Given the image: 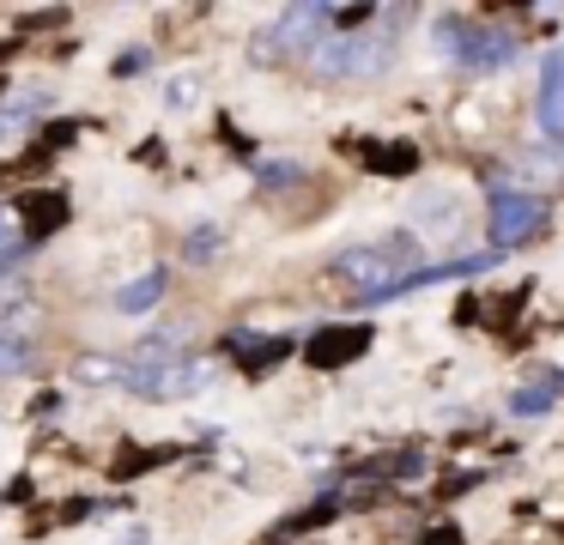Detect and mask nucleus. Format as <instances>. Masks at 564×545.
<instances>
[{"mask_svg": "<svg viewBox=\"0 0 564 545\" xmlns=\"http://www.w3.org/2000/svg\"><path fill=\"white\" fill-rule=\"evenodd\" d=\"M334 273L358 291V303H389V297H401V285L419 273V237L401 230V237L346 249V254H334Z\"/></svg>", "mask_w": 564, "mask_h": 545, "instance_id": "f257e3e1", "label": "nucleus"}, {"mask_svg": "<svg viewBox=\"0 0 564 545\" xmlns=\"http://www.w3.org/2000/svg\"><path fill=\"white\" fill-rule=\"evenodd\" d=\"M437 36L462 67L474 73H498L510 61H522V36L510 24H491V19H467V12H443L437 19Z\"/></svg>", "mask_w": 564, "mask_h": 545, "instance_id": "f03ea898", "label": "nucleus"}, {"mask_svg": "<svg viewBox=\"0 0 564 545\" xmlns=\"http://www.w3.org/2000/svg\"><path fill=\"white\" fill-rule=\"evenodd\" d=\"M486 237H491V254L516 249V242H534L546 230V200L528 188H491L486 194Z\"/></svg>", "mask_w": 564, "mask_h": 545, "instance_id": "7ed1b4c3", "label": "nucleus"}, {"mask_svg": "<svg viewBox=\"0 0 564 545\" xmlns=\"http://www.w3.org/2000/svg\"><path fill=\"white\" fill-rule=\"evenodd\" d=\"M370 327L365 321H346V327H322V334L304 339V363L310 370H346V363H358L370 351Z\"/></svg>", "mask_w": 564, "mask_h": 545, "instance_id": "20e7f679", "label": "nucleus"}, {"mask_svg": "<svg viewBox=\"0 0 564 545\" xmlns=\"http://www.w3.org/2000/svg\"><path fill=\"white\" fill-rule=\"evenodd\" d=\"M128 388L147 394V400H188V394L207 388V363L176 358V363H164V370H152V375H128Z\"/></svg>", "mask_w": 564, "mask_h": 545, "instance_id": "39448f33", "label": "nucleus"}, {"mask_svg": "<svg viewBox=\"0 0 564 545\" xmlns=\"http://www.w3.org/2000/svg\"><path fill=\"white\" fill-rule=\"evenodd\" d=\"M285 351H292V339H285V334H249V327H237V334L225 339V358H231L249 382L268 375L273 363H285Z\"/></svg>", "mask_w": 564, "mask_h": 545, "instance_id": "423d86ee", "label": "nucleus"}, {"mask_svg": "<svg viewBox=\"0 0 564 545\" xmlns=\"http://www.w3.org/2000/svg\"><path fill=\"white\" fill-rule=\"evenodd\" d=\"M19 212H25V237L43 242V237H55V230L67 225V212H74V206H67L62 188H31L25 200H19Z\"/></svg>", "mask_w": 564, "mask_h": 545, "instance_id": "0eeeda50", "label": "nucleus"}, {"mask_svg": "<svg viewBox=\"0 0 564 545\" xmlns=\"http://www.w3.org/2000/svg\"><path fill=\"white\" fill-rule=\"evenodd\" d=\"M540 128H546V140L564 145V48H552L540 67Z\"/></svg>", "mask_w": 564, "mask_h": 545, "instance_id": "6e6552de", "label": "nucleus"}, {"mask_svg": "<svg viewBox=\"0 0 564 545\" xmlns=\"http://www.w3.org/2000/svg\"><path fill=\"white\" fill-rule=\"evenodd\" d=\"M358 157H365V170H377V176H413L419 140H370V145H358Z\"/></svg>", "mask_w": 564, "mask_h": 545, "instance_id": "1a4fd4ad", "label": "nucleus"}, {"mask_svg": "<svg viewBox=\"0 0 564 545\" xmlns=\"http://www.w3.org/2000/svg\"><path fill=\"white\" fill-rule=\"evenodd\" d=\"M558 394H564V370H540L528 388H516V394H510V412H516V418H534V412H546Z\"/></svg>", "mask_w": 564, "mask_h": 545, "instance_id": "9d476101", "label": "nucleus"}, {"mask_svg": "<svg viewBox=\"0 0 564 545\" xmlns=\"http://www.w3.org/2000/svg\"><path fill=\"white\" fill-rule=\"evenodd\" d=\"M164 285H171V266H152V273H140L134 285H122V291H116V309H122V315L152 309V303L164 297Z\"/></svg>", "mask_w": 564, "mask_h": 545, "instance_id": "9b49d317", "label": "nucleus"}, {"mask_svg": "<svg viewBox=\"0 0 564 545\" xmlns=\"http://www.w3.org/2000/svg\"><path fill=\"white\" fill-rule=\"evenodd\" d=\"M176 455H183V448H171V443H164V448H140V455H122V460H116L110 479H140V472L164 467V460H176Z\"/></svg>", "mask_w": 564, "mask_h": 545, "instance_id": "f8f14e48", "label": "nucleus"}, {"mask_svg": "<svg viewBox=\"0 0 564 545\" xmlns=\"http://www.w3.org/2000/svg\"><path fill=\"white\" fill-rule=\"evenodd\" d=\"M19 370H31V339L0 327V375H19Z\"/></svg>", "mask_w": 564, "mask_h": 545, "instance_id": "ddd939ff", "label": "nucleus"}, {"mask_svg": "<svg viewBox=\"0 0 564 545\" xmlns=\"http://www.w3.org/2000/svg\"><path fill=\"white\" fill-rule=\"evenodd\" d=\"M419 545H467V539H462V527H455V521H437V527L419 533Z\"/></svg>", "mask_w": 564, "mask_h": 545, "instance_id": "4468645a", "label": "nucleus"}, {"mask_svg": "<svg viewBox=\"0 0 564 545\" xmlns=\"http://www.w3.org/2000/svg\"><path fill=\"white\" fill-rule=\"evenodd\" d=\"M19 249V225H13V206H0V254Z\"/></svg>", "mask_w": 564, "mask_h": 545, "instance_id": "2eb2a0df", "label": "nucleus"}, {"mask_svg": "<svg viewBox=\"0 0 564 545\" xmlns=\"http://www.w3.org/2000/svg\"><path fill=\"white\" fill-rule=\"evenodd\" d=\"M164 103H171V109H188V103H195V85H171V91H164Z\"/></svg>", "mask_w": 564, "mask_h": 545, "instance_id": "dca6fc26", "label": "nucleus"}, {"mask_svg": "<svg viewBox=\"0 0 564 545\" xmlns=\"http://www.w3.org/2000/svg\"><path fill=\"white\" fill-rule=\"evenodd\" d=\"M213 242H219V230L200 225V230H195V242H188V254H213Z\"/></svg>", "mask_w": 564, "mask_h": 545, "instance_id": "f3484780", "label": "nucleus"}, {"mask_svg": "<svg viewBox=\"0 0 564 545\" xmlns=\"http://www.w3.org/2000/svg\"><path fill=\"white\" fill-rule=\"evenodd\" d=\"M116 545H147V533L134 527V533H122V539H116Z\"/></svg>", "mask_w": 564, "mask_h": 545, "instance_id": "a211bd4d", "label": "nucleus"}]
</instances>
